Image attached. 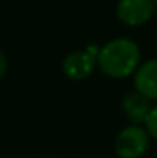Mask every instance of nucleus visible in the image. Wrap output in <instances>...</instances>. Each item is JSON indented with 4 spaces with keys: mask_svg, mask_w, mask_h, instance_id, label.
Segmentation results:
<instances>
[{
    "mask_svg": "<svg viewBox=\"0 0 157 158\" xmlns=\"http://www.w3.org/2000/svg\"><path fill=\"white\" fill-rule=\"evenodd\" d=\"M5 73H7V56L0 47V79L5 76Z\"/></svg>",
    "mask_w": 157,
    "mask_h": 158,
    "instance_id": "nucleus-8",
    "label": "nucleus"
},
{
    "mask_svg": "<svg viewBox=\"0 0 157 158\" xmlns=\"http://www.w3.org/2000/svg\"><path fill=\"white\" fill-rule=\"evenodd\" d=\"M140 64V49L129 37H117L100 47L96 66L103 74L113 79L129 77Z\"/></svg>",
    "mask_w": 157,
    "mask_h": 158,
    "instance_id": "nucleus-1",
    "label": "nucleus"
},
{
    "mask_svg": "<svg viewBox=\"0 0 157 158\" xmlns=\"http://www.w3.org/2000/svg\"><path fill=\"white\" fill-rule=\"evenodd\" d=\"M133 86L135 91L147 99L157 101V59H149L139 64L133 73Z\"/></svg>",
    "mask_w": 157,
    "mask_h": 158,
    "instance_id": "nucleus-5",
    "label": "nucleus"
},
{
    "mask_svg": "<svg viewBox=\"0 0 157 158\" xmlns=\"http://www.w3.org/2000/svg\"><path fill=\"white\" fill-rule=\"evenodd\" d=\"M144 128L147 130L149 136L157 140V104H154L150 108V111H149L147 118L144 121Z\"/></svg>",
    "mask_w": 157,
    "mask_h": 158,
    "instance_id": "nucleus-7",
    "label": "nucleus"
},
{
    "mask_svg": "<svg viewBox=\"0 0 157 158\" xmlns=\"http://www.w3.org/2000/svg\"><path fill=\"white\" fill-rule=\"evenodd\" d=\"M155 5L152 0H118L117 19L129 27H139L149 22L154 15Z\"/></svg>",
    "mask_w": 157,
    "mask_h": 158,
    "instance_id": "nucleus-4",
    "label": "nucleus"
},
{
    "mask_svg": "<svg viewBox=\"0 0 157 158\" xmlns=\"http://www.w3.org/2000/svg\"><path fill=\"white\" fill-rule=\"evenodd\" d=\"M149 143L150 136L144 126L130 125L115 138V153L118 158H140L149 150Z\"/></svg>",
    "mask_w": 157,
    "mask_h": 158,
    "instance_id": "nucleus-2",
    "label": "nucleus"
},
{
    "mask_svg": "<svg viewBox=\"0 0 157 158\" xmlns=\"http://www.w3.org/2000/svg\"><path fill=\"white\" fill-rule=\"evenodd\" d=\"M100 47L88 46L81 51H73L68 54L63 61V73L66 77L73 81H81L86 79L96 67V56H98Z\"/></svg>",
    "mask_w": 157,
    "mask_h": 158,
    "instance_id": "nucleus-3",
    "label": "nucleus"
},
{
    "mask_svg": "<svg viewBox=\"0 0 157 158\" xmlns=\"http://www.w3.org/2000/svg\"><path fill=\"white\" fill-rule=\"evenodd\" d=\"M152 108L150 99H147L145 96H142L137 91H130L123 96L122 99V110L125 113V116L132 121V125H142L147 118L149 111Z\"/></svg>",
    "mask_w": 157,
    "mask_h": 158,
    "instance_id": "nucleus-6",
    "label": "nucleus"
},
{
    "mask_svg": "<svg viewBox=\"0 0 157 158\" xmlns=\"http://www.w3.org/2000/svg\"><path fill=\"white\" fill-rule=\"evenodd\" d=\"M152 2H154V5H155V7H157V0H152Z\"/></svg>",
    "mask_w": 157,
    "mask_h": 158,
    "instance_id": "nucleus-9",
    "label": "nucleus"
}]
</instances>
